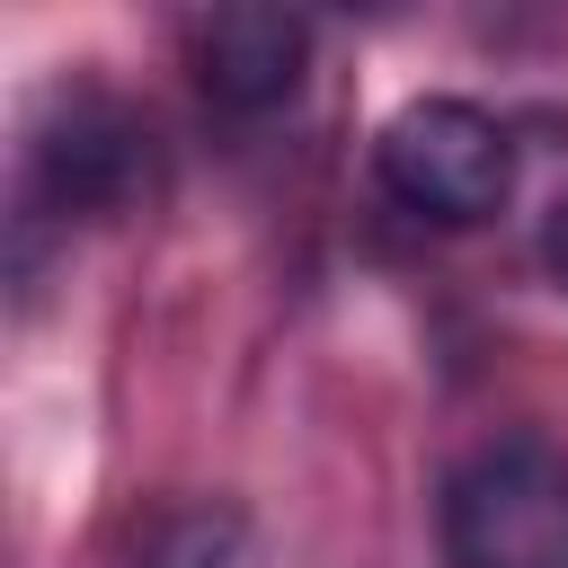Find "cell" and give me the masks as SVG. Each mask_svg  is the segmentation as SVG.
I'll list each match as a JSON object with an SVG mask.
<instances>
[{"mask_svg":"<svg viewBox=\"0 0 568 568\" xmlns=\"http://www.w3.org/2000/svg\"><path fill=\"white\" fill-rule=\"evenodd\" d=\"M444 568H568V444L506 426L470 444L435 506Z\"/></svg>","mask_w":568,"mask_h":568,"instance_id":"1","label":"cell"},{"mask_svg":"<svg viewBox=\"0 0 568 568\" xmlns=\"http://www.w3.org/2000/svg\"><path fill=\"white\" fill-rule=\"evenodd\" d=\"M373 169L399 213L470 231L515 195V133L470 98H408L373 142Z\"/></svg>","mask_w":568,"mask_h":568,"instance_id":"2","label":"cell"},{"mask_svg":"<svg viewBox=\"0 0 568 568\" xmlns=\"http://www.w3.org/2000/svg\"><path fill=\"white\" fill-rule=\"evenodd\" d=\"M142 169H151V151H142V124L106 98V89H62L53 106H44V124L27 133V186H36V204L44 213H80V222H98V213H124L133 195H142Z\"/></svg>","mask_w":568,"mask_h":568,"instance_id":"3","label":"cell"},{"mask_svg":"<svg viewBox=\"0 0 568 568\" xmlns=\"http://www.w3.org/2000/svg\"><path fill=\"white\" fill-rule=\"evenodd\" d=\"M311 71V27L293 9H266V0H231L195 27V89L231 115H266L302 89Z\"/></svg>","mask_w":568,"mask_h":568,"instance_id":"4","label":"cell"},{"mask_svg":"<svg viewBox=\"0 0 568 568\" xmlns=\"http://www.w3.org/2000/svg\"><path fill=\"white\" fill-rule=\"evenodd\" d=\"M133 568H266V559H257V532H248L240 506L195 497V506H160L142 524Z\"/></svg>","mask_w":568,"mask_h":568,"instance_id":"5","label":"cell"},{"mask_svg":"<svg viewBox=\"0 0 568 568\" xmlns=\"http://www.w3.org/2000/svg\"><path fill=\"white\" fill-rule=\"evenodd\" d=\"M541 266H550V275L568 284V195H559V204L541 213Z\"/></svg>","mask_w":568,"mask_h":568,"instance_id":"6","label":"cell"}]
</instances>
